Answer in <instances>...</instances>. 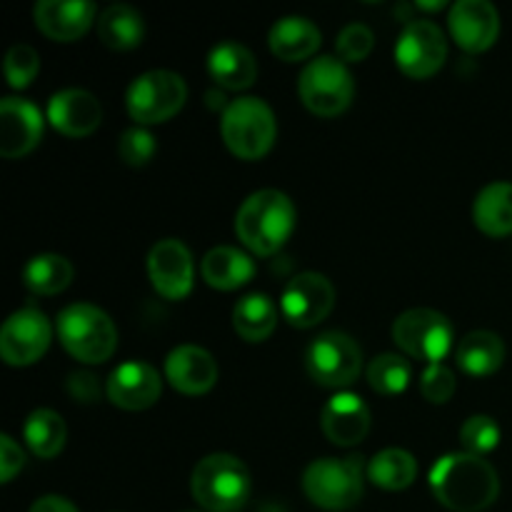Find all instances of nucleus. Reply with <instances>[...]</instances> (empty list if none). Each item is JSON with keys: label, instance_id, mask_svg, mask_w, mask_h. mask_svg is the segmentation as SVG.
Segmentation results:
<instances>
[{"label": "nucleus", "instance_id": "obj_1", "mask_svg": "<svg viewBox=\"0 0 512 512\" xmlns=\"http://www.w3.org/2000/svg\"><path fill=\"white\" fill-rule=\"evenodd\" d=\"M430 490L435 500L453 512H480L498 500L500 478L480 455H443L430 470Z\"/></svg>", "mask_w": 512, "mask_h": 512}, {"label": "nucleus", "instance_id": "obj_2", "mask_svg": "<svg viewBox=\"0 0 512 512\" xmlns=\"http://www.w3.org/2000/svg\"><path fill=\"white\" fill-rule=\"evenodd\" d=\"M295 230V205L280 190H258L240 205L235 233L255 255H273Z\"/></svg>", "mask_w": 512, "mask_h": 512}, {"label": "nucleus", "instance_id": "obj_3", "mask_svg": "<svg viewBox=\"0 0 512 512\" xmlns=\"http://www.w3.org/2000/svg\"><path fill=\"white\" fill-rule=\"evenodd\" d=\"M190 490L195 503L208 512H235L248 503L253 483L243 460L228 453H213L195 465Z\"/></svg>", "mask_w": 512, "mask_h": 512}, {"label": "nucleus", "instance_id": "obj_4", "mask_svg": "<svg viewBox=\"0 0 512 512\" xmlns=\"http://www.w3.org/2000/svg\"><path fill=\"white\" fill-rule=\"evenodd\" d=\"M58 338L75 360L88 365L105 363L118 348L115 323L105 310L90 303H73L60 310Z\"/></svg>", "mask_w": 512, "mask_h": 512}, {"label": "nucleus", "instance_id": "obj_5", "mask_svg": "<svg viewBox=\"0 0 512 512\" xmlns=\"http://www.w3.org/2000/svg\"><path fill=\"white\" fill-rule=\"evenodd\" d=\"M303 490L318 508L340 512L360 503L365 490L363 458H320L305 468Z\"/></svg>", "mask_w": 512, "mask_h": 512}, {"label": "nucleus", "instance_id": "obj_6", "mask_svg": "<svg viewBox=\"0 0 512 512\" xmlns=\"http://www.w3.org/2000/svg\"><path fill=\"white\" fill-rule=\"evenodd\" d=\"M220 133L230 153L243 160H258L273 148L278 123L270 105L260 98H238L225 108Z\"/></svg>", "mask_w": 512, "mask_h": 512}, {"label": "nucleus", "instance_id": "obj_7", "mask_svg": "<svg viewBox=\"0 0 512 512\" xmlns=\"http://www.w3.org/2000/svg\"><path fill=\"white\" fill-rule=\"evenodd\" d=\"M298 93L305 108L320 118H335L353 103L355 80L348 65L333 55L310 60L298 80Z\"/></svg>", "mask_w": 512, "mask_h": 512}, {"label": "nucleus", "instance_id": "obj_8", "mask_svg": "<svg viewBox=\"0 0 512 512\" xmlns=\"http://www.w3.org/2000/svg\"><path fill=\"white\" fill-rule=\"evenodd\" d=\"M188 100V85L173 70H148L130 83L125 108L138 125L165 123Z\"/></svg>", "mask_w": 512, "mask_h": 512}, {"label": "nucleus", "instance_id": "obj_9", "mask_svg": "<svg viewBox=\"0 0 512 512\" xmlns=\"http://www.w3.org/2000/svg\"><path fill=\"white\" fill-rule=\"evenodd\" d=\"M303 365L310 378L323 388H345L360 375L363 350L348 333L328 330L305 348Z\"/></svg>", "mask_w": 512, "mask_h": 512}, {"label": "nucleus", "instance_id": "obj_10", "mask_svg": "<svg viewBox=\"0 0 512 512\" xmlns=\"http://www.w3.org/2000/svg\"><path fill=\"white\" fill-rule=\"evenodd\" d=\"M393 340L405 355L438 365L453 348V325L443 313L430 308H413L398 315Z\"/></svg>", "mask_w": 512, "mask_h": 512}, {"label": "nucleus", "instance_id": "obj_11", "mask_svg": "<svg viewBox=\"0 0 512 512\" xmlns=\"http://www.w3.org/2000/svg\"><path fill=\"white\" fill-rule=\"evenodd\" d=\"M448 58V40L433 20H410L395 43V63L410 78L425 80L438 73Z\"/></svg>", "mask_w": 512, "mask_h": 512}, {"label": "nucleus", "instance_id": "obj_12", "mask_svg": "<svg viewBox=\"0 0 512 512\" xmlns=\"http://www.w3.org/2000/svg\"><path fill=\"white\" fill-rule=\"evenodd\" d=\"M53 328L38 308H20L10 315L0 330V355L13 368L38 363L50 348Z\"/></svg>", "mask_w": 512, "mask_h": 512}, {"label": "nucleus", "instance_id": "obj_13", "mask_svg": "<svg viewBox=\"0 0 512 512\" xmlns=\"http://www.w3.org/2000/svg\"><path fill=\"white\" fill-rule=\"evenodd\" d=\"M335 305V288L325 275L300 273L285 285L280 313L293 328H313L323 323Z\"/></svg>", "mask_w": 512, "mask_h": 512}, {"label": "nucleus", "instance_id": "obj_14", "mask_svg": "<svg viewBox=\"0 0 512 512\" xmlns=\"http://www.w3.org/2000/svg\"><path fill=\"white\" fill-rule=\"evenodd\" d=\"M148 275L153 288L168 300H183L193 290L195 265L185 243L175 238L158 240L148 255Z\"/></svg>", "mask_w": 512, "mask_h": 512}, {"label": "nucleus", "instance_id": "obj_15", "mask_svg": "<svg viewBox=\"0 0 512 512\" xmlns=\"http://www.w3.org/2000/svg\"><path fill=\"white\" fill-rule=\"evenodd\" d=\"M163 393V380L153 365L143 360H130L118 365L105 383V395L115 408L145 410L155 405Z\"/></svg>", "mask_w": 512, "mask_h": 512}, {"label": "nucleus", "instance_id": "obj_16", "mask_svg": "<svg viewBox=\"0 0 512 512\" xmlns=\"http://www.w3.org/2000/svg\"><path fill=\"white\" fill-rule=\"evenodd\" d=\"M448 25L465 53H483L500 35V15L488 0H458L450 8Z\"/></svg>", "mask_w": 512, "mask_h": 512}, {"label": "nucleus", "instance_id": "obj_17", "mask_svg": "<svg viewBox=\"0 0 512 512\" xmlns=\"http://www.w3.org/2000/svg\"><path fill=\"white\" fill-rule=\"evenodd\" d=\"M43 138V115L30 100L3 98L0 103V155H28Z\"/></svg>", "mask_w": 512, "mask_h": 512}, {"label": "nucleus", "instance_id": "obj_18", "mask_svg": "<svg viewBox=\"0 0 512 512\" xmlns=\"http://www.w3.org/2000/svg\"><path fill=\"white\" fill-rule=\"evenodd\" d=\"M98 5L90 0H38L33 8L35 25L43 35L58 43H73L88 33Z\"/></svg>", "mask_w": 512, "mask_h": 512}, {"label": "nucleus", "instance_id": "obj_19", "mask_svg": "<svg viewBox=\"0 0 512 512\" xmlns=\"http://www.w3.org/2000/svg\"><path fill=\"white\" fill-rule=\"evenodd\" d=\"M48 120L58 133L68 138H85L103 120V108L88 90L68 88L48 100Z\"/></svg>", "mask_w": 512, "mask_h": 512}, {"label": "nucleus", "instance_id": "obj_20", "mask_svg": "<svg viewBox=\"0 0 512 512\" xmlns=\"http://www.w3.org/2000/svg\"><path fill=\"white\" fill-rule=\"evenodd\" d=\"M320 428L333 445L340 448L358 445L370 433L368 405L353 393L333 395L320 413Z\"/></svg>", "mask_w": 512, "mask_h": 512}, {"label": "nucleus", "instance_id": "obj_21", "mask_svg": "<svg viewBox=\"0 0 512 512\" xmlns=\"http://www.w3.org/2000/svg\"><path fill=\"white\" fill-rule=\"evenodd\" d=\"M165 378L178 393L203 395L218 383V363L200 345H180L165 360Z\"/></svg>", "mask_w": 512, "mask_h": 512}, {"label": "nucleus", "instance_id": "obj_22", "mask_svg": "<svg viewBox=\"0 0 512 512\" xmlns=\"http://www.w3.org/2000/svg\"><path fill=\"white\" fill-rule=\"evenodd\" d=\"M270 50L285 63H300L318 53L323 43V33L318 25L303 15H285L270 28Z\"/></svg>", "mask_w": 512, "mask_h": 512}, {"label": "nucleus", "instance_id": "obj_23", "mask_svg": "<svg viewBox=\"0 0 512 512\" xmlns=\"http://www.w3.org/2000/svg\"><path fill=\"white\" fill-rule=\"evenodd\" d=\"M208 73L220 88L245 90L258 78L255 55L235 40H223L208 55Z\"/></svg>", "mask_w": 512, "mask_h": 512}, {"label": "nucleus", "instance_id": "obj_24", "mask_svg": "<svg viewBox=\"0 0 512 512\" xmlns=\"http://www.w3.org/2000/svg\"><path fill=\"white\" fill-rule=\"evenodd\" d=\"M503 360V338L490 333V330H473V333H468L460 340L458 350H455V363H458V368L463 373L475 375V378L493 375L503 365Z\"/></svg>", "mask_w": 512, "mask_h": 512}, {"label": "nucleus", "instance_id": "obj_25", "mask_svg": "<svg viewBox=\"0 0 512 512\" xmlns=\"http://www.w3.org/2000/svg\"><path fill=\"white\" fill-rule=\"evenodd\" d=\"M473 220L490 238L512 233V183L498 180L485 185L473 203Z\"/></svg>", "mask_w": 512, "mask_h": 512}, {"label": "nucleus", "instance_id": "obj_26", "mask_svg": "<svg viewBox=\"0 0 512 512\" xmlns=\"http://www.w3.org/2000/svg\"><path fill=\"white\" fill-rule=\"evenodd\" d=\"M203 280L210 288L235 290L248 283L255 275V263L238 248L230 245H218L203 258Z\"/></svg>", "mask_w": 512, "mask_h": 512}, {"label": "nucleus", "instance_id": "obj_27", "mask_svg": "<svg viewBox=\"0 0 512 512\" xmlns=\"http://www.w3.org/2000/svg\"><path fill=\"white\" fill-rule=\"evenodd\" d=\"M95 23L100 43L110 50H133L145 38L143 15L125 3L108 5Z\"/></svg>", "mask_w": 512, "mask_h": 512}, {"label": "nucleus", "instance_id": "obj_28", "mask_svg": "<svg viewBox=\"0 0 512 512\" xmlns=\"http://www.w3.org/2000/svg\"><path fill=\"white\" fill-rule=\"evenodd\" d=\"M278 325V308L265 293L245 295L233 308V328L248 343H263Z\"/></svg>", "mask_w": 512, "mask_h": 512}, {"label": "nucleus", "instance_id": "obj_29", "mask_svg": "<svg viewBox=\"0 0 512 512\" xmlns=\"http://www.w3.org/2000/svg\"><path fill=\"white\" fill-rule=\"evenodd\" d=\"M73 280V265L68 258L55 253L35 255L25 263L23 283L35 295H58Z\"/></svg>", "mask_w": 512, "mask_h": 512}, {"label": "nucleus", "instance_id": "obj_30", "mask_svg": "<svg viewBox=\"0 0 512 512\" xmlns=\"http://www.w3.org/2000/svg\"><path fill=\"white\" fill-rule=\"evenodd\" d=\"M368 480L383 490H405L418 475V460L400 448L380 450L368 463Z\"/></svg>", "mask_w": 512, "mask_h": 512}, {"label": "nucleus", "instance_id": "obj_31", "mask_svg": "<svg viewBox=\"0 0 512 512\" xmlns=\"http://www.w3.org/2000/svg\"><path fill=\"white\" fill-rule=\"evenodd\" d=\"M23 438L38 458L50 460L63 450L68 428H65V420L58 413L43 408L28 415L23 425Z\"/></svg>", "mask_w": 512, "mask_h": 512}, {"label": "nucleus", "instance_id": "obj_32", "mask_svg": "<svg viewBox=\"0 0 512 512\" xmlns=\"http://www.w3.org/2000/svg\"><path fill=\"white\" fill-rule=\"evenodd\" d=\"M368 383L375 393L380 395H400L413 380V368L403 355L383 353L375 360H370L368 370Z\"/></svg>", "mask_w": 512, "mask_h": 512}, {"label": "nucleus", "instance_id": "obj_33", "mask_svg": "<svg viewBox=\"0 0 512 512\" xmlns=\"http://www.w3.org/2000/svg\"><path fill=\"white\" fill-rule=\"evenodd\" d=\"M500 438H503L500 425L490 415H473L460 428V443H463L465 453L480 455V458L493 453L500 445Z\"/></svg>", "mask_w": 512, "mask_h": 512}, {"label": "nucleus", "instance_id": "obj_34", "mask_svg": "<svg viewBox=\"0 0 512 512\" xmlns=\"http://www.w3.org/2000/svg\"><path fill=\"white\" fill-rule=\"evenodd\" d=\"M38 70L40 58L30 45L18 43L8 50V55H5V78H8L10 88H28L35 80V75H38Z\"/></svg>", "mask_w": 512, "mask_h": 512}, {"label": "nucleus", "instance_id": "obj_35", "mask_svg": "<svg viewBox=\"0 0 512 512\" xmlns=\"http://www.w3.org/2000/svg\"><path fill=\"white\" fill-rule=\"evenodd\" d=\"M373 45V30L363 23L345 25L338 33V40H335V50H338V55L345 63H360V60H365L370 55V50H373Z\"/></svg>", "mask_w": 512, "mask_h": 512}, {"label": "nucleus", "instance_id": "obj_36", "mask_svg": "<svg viewBox=\"0 0 512 512\" xmlns=\"http://www.w3.org/2000/svg\"><path fill=\"white\" fill-rule=\"evenodd\" d=\"M118 155L125 165H133V168L148 165L155 155V138L143 125L128 128L118 138Z\"/></svg>", "mask_w": 512, "mask_h": 512}, {"label": "nucleus", "instance_id": "obj_37", "mask_svg": "<svg viewBox=\"0 0 512 512\" xmlns=\"http://www.w3.org/2000/svg\"><path fill=\"white\" fill-rule=\"evenodd\" d=\"M455 373L450 368H445L443 363L428 365L420 375V393L428 403L443 405L453 398L455 393Z\"/></svg>", "mask_w": 512, "mask_h": 512}, {"label": "nucleus", "instance_id": "obj_38", "mask_svg": "<svg viewBox=\"0 0 512 512\" xmlns=\"http://www.w3.org/2000/svg\"><path fill=\"white\" fill-rule=\"evenodd\" d=\"M23 465L25 455L20 450V445L10 435H0V480L10 483L15 478V473H20Z\"/></svg>", "mask_w": 512, "mask_h": 512}, {"label": "nucleus", "instance_id": "obj_39", "mask_svg": "<svg viewBox=\"0 0 512 512\" xmlns=\"http://www.w3.org/2000/svg\"><path fill=\"white\" fill-rule=\"evenodd\" d=\"M68 393L73 395L78 403H95L100 395L98 378L93 373H73L68 378Z\"/></svg>", "mask_w": 512, "mask_h": 512}, {"label": "nucleus", "instance_id": "obj_40", "mask_svg": "<svg viewBox=\"0 0 512 512\" xmlns=\"http://www.w3.org/2000/svg\"><path fill=\"white\" fill-rule=\"evenodd\" d=\"M30 512H78V508L60 495H45V498L35 500Z\"/></svg>", "mask_w": 512, "mask_h": 512}, {"label": "nucleus", "instance_id": "obj_41", "mask_svg": "<svg viewBox=\"0 0 512 512\" xmlns=\"http://www.w3.org/2000/svg\"><path fill=\"white\" fill-rule=\"evenodd\" d=\"M443 0H435V3H418V8H423V10H440L443 8Z\"/></svg>", "mask_w": 512, "mask_h": 512}]
</instances>
